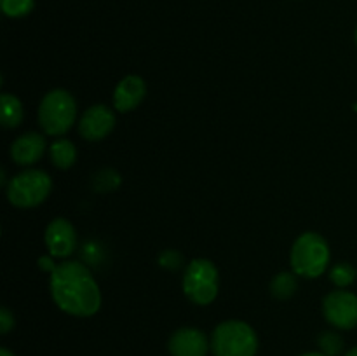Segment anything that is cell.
I'll list each match as a JSON object with an SVG mask.
<instances>
[{"label":"cell","instance_id":"obj_5","mask_svg":"<svg viewBox=\"0 0 357 356\" xmlns=\"http://www.w3.org/2000/svg\"><path fill=\"white\" fill-rule=\"evenodd\" d=\"M52 180L45 171L26 170L7 184V199L16 208H35L49 198Z\"/></svg>","mask_w":357,"mask_h":356},{"label":"cell","instance_id":"obj_19","mask_svg":"<svg viewBox=\"0 0 357 356\" xmlns=\"http://www.w3.org/2000/svg\"><path fill=\"white\" fill-rule=\"evenodd\" d=\"M35 0H0L3 14L9 17H23L31 13Z\"/></svg>","mask_w":357,"mask_h":356},{"label":"cell","instance_id":"obj_16","mask_svg":"<svg viewBox=\"0 0 357 356\" xmlns=\"http://www.w3.org/2000/svg\"><path fill=\"white\" fill-rule=\"evenodd\" d=\"M356 269L352 267L349 262H338V264H335L330 271L331 283H335V285L340 286V288L352 285V283L356 281Z\"/></svg>","mask_w":357,"mask_h":356},{"label":"cell","instance_id":"obj_2","mask_svg":"<svg viewBox=\"0 0 357 356\" xmlns=\"http://www.w3.org/2000/svg\"><path fill=\"white\" fill-rule=\"evenodd\" d=\"M289 264L293 272L303 278H317L330 264V246L317 232H303L293 243Z\"/></svg>","mask_w":357,"mask_h":356},{"label":"cell","instance_id":"obj_21","mask_svg":"<svg viewBox=\"0 0 357 356\" xmlns=\"http://www.w3.org/2000/svg\"><path fill=\"white\" fill-rule=\"evenodd\" d=\"M14 327V316L9 309H0V334H7Z\"/></svg>","mask_w":357,"mask_h":356},{"label":"cell","instance_id":"obj_22","mask_svg":"<svg viewBox=\"0 0 357 356\" xmlns=\"http://www.w3.org/2000/svg\"><path fill=\"white\" fill-rule=\"evenodd\" d=\"M38 265H40L42 269H49V271H54V267H56V264H52L51 262V258H47V257H44V258H40V260H38Z\"/></svg>","mask_w":357,"mask_h":356},{"label":"cell","instance_id":"obj_20","mask_svg":"<svg viewBox=\"0 0 357 356\" xmlns=\"http://www.w3.org/2000/svg\"><path fill=\"white\" fill-rule=\"evenodd\" d=\"M159 264L162 265V267L171 269V271H174V269L180 267V264H181V255L178 253V251H174V250L162 251V255H160V257H159Z\"/></svg>","mask_w":357,"mask_h":356},{"label":"cell","instance_id":"obj_14","mask_svg":"<svg viewBox=\"0 0 357 356\" xmlns=\"http://www.w3.org/2000/svg\"><path fill=\"white\" fill-rule=\"evenodd\" d=\"M0 110H2V126L7 129H14L23 121V105L14 94L3 93L0 96Z\"/></svg>","mask_w":357,"mask_h":356},{"label":"cell","instance_id":"obj_9","mask_svg":"<svg viewBox=\"0 0 357 356\" xmlns=\"http://www.w3.org/2000/svg\"><path fill=\"white\" fill-rule=\"evenodd\" d=\"M45 244L52 257L66 258L77 248V234L72 223L66 218H54L45 229Z\"/></svg>","mask_w":357,"mask_h":356},{"label":"cell","instance_id":"obj_7","mask_svg":"<svg viewBox=\"0 0 357 356\" xmlns=\"http://www.w3.org/2000/svg\"><path fill=\"white\" fill-rule=\"evenodd\" d=\"M323 313L328 323L340 330L357 327V295L347 290H335L323 300Z\"/></svg>","mask_w":357,"mask_h":356},{"label":"cell","instance_id":"obj_23","mask_svg":"<svg viewBox=\"0 0 357 356\" xmlns=\"http://www.w3.org/2000/svg\"><path fill=\"white\" fill-rule=\"evenodd\" d=\"M0 356H14V355H13V353L9 351V349L2 348V349H0Z\"/></svg>","mask_w":357,"mask_h":356},{"label":"cell","instance_id":"obj_1","mask_svg":"<svg viewBox=\"0 0 357 356\" xmlns=\"http://www.w3.org/2000/svg\"><path fill=\"white\" fill-rule=\"evenodd\" d=\"M51 297L66 314L89 318L101 307V292L93 272L79 260L61 262L51 272Z\"/></svg>","mask_w":357,"mask_h":356},{"label":"cell","instance_id":"obj_6","mask_svg":"<svg viewBox=\"0 0 357 356\" xmlns=\"http://www.w3.org/2000/svg\"><path fill=\"white\" fill-rule=\"evenodd\" d=\"M183 292L190 302L208 306L218 295V269L208 258H195L183 274Z\"/></svg>","mask_w":357,"mask_h":356},{"label":"cell","instance_id":"obj_4","mask_svg":"<svg viewBox=\"0 0 357 356\" xmlns=\"http://www.w3.org/2000/svg\"><path fill=\"white\" fill-rule=\"evenodd\" d=\"M211 351L215 356H255L258 337L244 321H223L211 335Z\"/></svg>","mask_w":357,"mask_h":356},{"label":"cell","instance_id":"obj_15","mask_svg":"<svg viewBox=\"0 0 357 356\" xmlns=\"http://www.w3.org/2000/svg\"><path fill=\"white\" fill-rule=\"evenodd\" d=\"M296 288H298V281L293 272H279L271 283V293L279 300L291 299L296 293Z\"/></svg>","mask_w":357,"mask_h":356},{"label":"cell","instance_id":"obj_27","mask_svg":"<svg viewBox=\"0 0 357 356\" xmlns=\"http://www.w3.org/2000/svg\"><path fill=\"white\" fill-rule=\"evenodd\" d=\"M354 110H356V112H357V103H356V105H354Z\"/></svg>","mask_w":357,"mask_h":356},{"label":"cell","instance_id":"obj_12","mask_svg":"<svg viewBox=\"0 0 357 356\" xmlns=\"http://www.w3.org/2000/svg\"><path fill=\"white\" fill-rule=\"evenodd\" d=\"M146 94L145 80L138 75H126L117 84L114 93V107L119 112H131L138 107Z\"/></svg>","mask_w":357,"mask_h":356},{"label":"cell","instance_id":"obj_8","mask_svg":"<svg viewBox=\"0 0 357 356\" xmlns=\"http://www.w3.org/2000/svg\"><path fill=\"white\" fill-rule=\"evenodd\" d=\"M115 128V115L107 105H93L79 121V133L87 142H100L107 138Z\"/></svg>","mask_w":357,"mask_h":356},{"label":"cell","instance_id":"obj_26","mask_svg":"<svg viewBox=\"0 0 357 356\" xmlns=\"http://www.w3.org/2000/svg\"><path fill=\"white\" fill-rule=\"evenodd\" d=\"M356 44H357V28H356Z\"/></svg>","mask_w":357,"mask_h":356},{"label":"cell","instance_id":"obj_13","mask_svg":"<svg viewBox=\"0 0 357 356\" xmlns=\"http://www.w3.org/2000/svg\"><path fill=\"white\" fill-rule=\"evenodd\" d=\"M49 156H51L52 164L59 170H68L75 164L77 161V149L70 140L59 138L49 149Z\"/></svg>","mask_w":357,"mask_h":356},{"label":"cell","instance_id":"obj_10","mask_svg":"<svg viewBox=\"0 0 357 356\" xmlns=\"http://www.w3.org/2000/svg\"><path fill=\"white\" fill-rule=\"evenodd\" d=\"M167 348L173 356H206L209 341L204 332L197 328H180L171 335Z\"/></svg>","mask_w":357,"mask_h":356},{"label":"cell","instance_id":"obj_3","mask_svg":"<svg viewBox=\"0 0 357 356\" xmlns=\"http://www.w3.org/2000/svg\"><path fill=\"white\" fill-rule=\"evenodd\" d=\"M77 119L75 98L65 89H52L42 98L38 124L45 135L61 136L70 131Z\"/></svg>","mask_w":357,"mask_h":356},{"label":"cell","instance_id":"obj_18","mask_svg":"<svg viewBox=\"0 0 357 356\" xmlns=\"http://www.w3.org/2000/svg\"><path fill=\"white\" fill-rule=\"evenodd\" d=\"M121 185V177L114 170H101L100 173L94 175L93 187L98 192H110Z\"/></svg>","mask_w":357,"mask_h":356},{"label":"cell","instance_id":"obj_24","mask_svg":"<svg viewBox=\"0 0 357 356\" xmlns=\"http://www.w3.org/2000/svg\"><path fill=\"white\" fill-rule=\"evenodd\" d=\"M302 356H326V355H323V353H305V355Z\"/></svg>","mask_w":357,"mask_h":356},{"label":"cell","instance_id":"obj_25","mask_svg":"<svg viewBox=\"0 0 357 356\" xmlns=\"http://www.w3.org/2000/svg\"><path fill=\"white\" fill-rule=\"evenodd\" d=\"M345 356H357V348H352Z\"/></svg>","mask_w":357,"mask_h":356},{"label":"cell","instance_id":"obj_17","mask_svg":"<svg viewBox=\"0 0 357 356\" xmlns=\"http://www.w3.org/2000/svg\"><path fill=\"white\" fill-rule=\"evenodd\" d=\"M317 344L323 355L326 356H338L344 349V339L337 332H323L317 337Z\"/></svg>","mask_w":357,"mask_h":356},{"label":"cell","instance_id":"obj_11","mask_svg":"<svg viewBox=\"0 0 357 356\" xmlns=\"http://www.w3.org/2000/svg\"><path fill=\"white\" fill-rule=\"evenodd\" d=\"M45 152V140L38 133H24L10 145V157L20 166L38 163Z\"/></svg>","mask_w":357,"mask_h":356}]
</instances>
